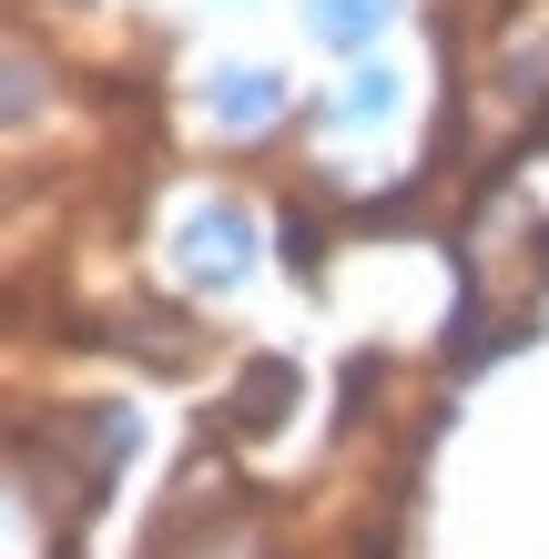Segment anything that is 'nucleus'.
I'll return each instance as SVG.
<instances>
[{"label":"nucleus","mask_w":549,"mask_h":559,"mask_svg":"<svg viewBox=\"0 0 549 559\" xmlns=\"http://www.w3.org/2000/svg\"><path fill=\"white\" fill-rule=\"evenodd\" d=\"M183 275H193V285H235V275H244V214H235V204H214V214L183 224Z\"/></svg>","instance_id":"obj_1"},{"label":"nucleus","mask_w":549,"mask_h":559,"mask_svg":"<svg viewBox=\"0 0 549 559\" xmlns=\"http://www.w3.org/2000/svg\"><path fill=\"white\" fill-rule=\"evenodd\" d=\"M275 103H285V82L254 72V61H244V72H214V112L244 122V133H254V122H275Z\"/></svg>","instance_id":"obj_2"},{"label":"nucleus","mask_w":549,"mask_h":559,"mask_svg":"<svg viewBox=\"0 0 549 559\" xmlns=\"http://www.w3.org/2000/svg\"><path fill=\"white\" fill-rule=\"evenodd\" d=\"M386 11H397V0H315V41H367V31H386Z\"/></svg>","instance_id":"obj_3"},{"label":"nucleus","mask_w":549,"mask_h":559,"mask_svg":"<svg viewBox=\"0 0 549 559\" xmlns=\"http://www.w3.org/2000/svg\"><path fill=\"white\" fill-rule=\"evenodd\" d=\"M397 112V72H357L346 82V122H386Z\"/></svg>","instance_id":"obj_4"},{"label":"nucleus","mask_w":549,"mask_h":559,"mask_svg":"<svg viewBox=\"0 0 549 559\" xmlns=\"http://www.w3.org/2000/svg\"><path fill=\"white\" fill-rule=\"evenodd\" d=\"M275 397H285V367H254V377H244V417L265 427V417H275Z\"/></svg>","instance_id":"obj_5"}]
</instances>
